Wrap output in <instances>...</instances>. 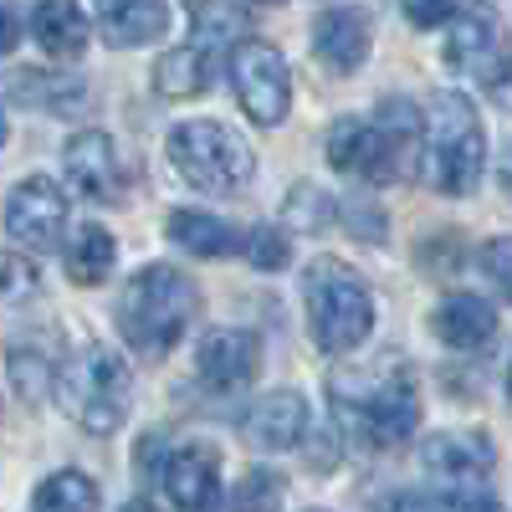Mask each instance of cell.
Returning a JSON list of instances; mask_svg holds the SVG:
<instances>
[{
  "mask_svg": "<svg viewBox=\"0 0 512 512\" xmlns=\"http://www.w3.org/2000/svg\"><path fill=\"white\" fill-rule=\"evenodd\" d=\"M277 497H282V477H272V472H251L236 487V502H277Z\"/></svg>",
  "mask_w": 512,
  "mask_h": 512,
  "instance_id": "31",
  "label": "cell"
},
{
  "mask_svg": "<svg viewBox=\"0 0 512 512\" xmlns=\"http://www.w3.org/2000/svg\"><path fill=\"white\" fill-rule=\"evenodd\" d=\"M303 303H308V328L323 354H354L374 333V292L364 277L338 262V256H313L303 272Z\"/></svg>",
  "mask_w": 512,
  "mask_h": 512,
  "instance_id": "3",
  "label": "cell"
},
{
  "mask_svg": "<svg viewBox=\"0 0 512 512\" xmlns=\"http://www.w3.org/2000/svg\"><path fill=\"white\" fill-rule=\"evenodd\" d=\"M154 88L164 98H200L210 88V57L200 47H175L154 67Z\"/></svg>",
  "mask_w": 512,
  "mask_h": 512,
  "instance_id": "23",
  "label": "cell"
},
{
  "mask_svg": "<svg viewBox=\"0 0 512 512\" xmlns=\"http://www.w3.org/2000/svg\"><path fill=\"white\" fill-rule=\"evenodd\" d=\"M482 272L492 277V287L502 297H512V236H492L482 246Z\"/></svg>",
  "mask_w": 512,
  "mask_h": 512,
  "instance_id": "29",
  "label": "cell"
},
{
  "mask_svg": "<svg viewBox=\"0 0 512 512\" xmlns=\"http://www.w3.org/2000/svg\"><path fill=\"white\" fill-rule=\"evenodd\" d=\"M16 41H21V21H16V11L0 0V57L6 52H16Z\"/></svg>",
  "mask_w": 512,
  "mask_h": 512,
  "instance_id": "32",
  "label": "cell"
},
{
  "mask_svg": "<svg viewBox=\"0 0 512 512\" xmlns=\"http://www.w3.org/2000/svg\"><path fill=\"white\" fill-rule=\"evenodd\" d=\"M308 436V400L297 390H272L246 410V441L256 451H292Z\"/></svg>",
  "mask_w": 512,
  "mask_h": 512,
  "instance_id": "13",
  "label": "cell"
},
{
  "mask_svg": "<svg viewBox=\"0 0 512 512\" xmlns=\"http://www.w3.org/2000/svg\"><path fill=\"white\" fill-rule=\"evenodd\" d=\"M52 390H57L62 410L82 425V431L113 436L118 425L128 420V400H134V369H128L113 349L88 344V349H77V354L57 369Z\"/></svg>",
  "mask_w": 512,
  "mask_h": 512,
  "instance_id": "5",
  "label": "cell"
},
{
  "mask_svg": "<svg viewBox=\"0 0 512 512\" xmlns=\"http://www.w3.org/2000/svg\"><path fill=\"white\" fill-rule=\"evenodd\" d=\"M6 93L21 98V103H36V108H62L67 98H77V88H67V82H52L47 72H31V67H21V72L6 77Z\"/></svg>",
  "mask_w": 512,
  "mask_h": 512,
  "instance_id": "25",
  "label": "cell"
},
{
  "mask_svg": "<svg viewBox=\"0 0 512 512\" xmlns=\"http://www.w3.org/2000/svg\"><path fill=\"white\" fill-rule=\"evenodd\" d=\"M113 256H118V241L98 221L93 226H77V236L67 241V277L77 287H98L113 272Z\"/></svg>",
  "mask_w": 512,
  "mask_h": 512,
  "instance_id": "22",
  "label": "cell"
},
{
  "mask_svg": "<svg viewBox=\"0 0 512 512\" xmlns=\"http://www.w3.org/2000/svg\"><path fill=\"white\" fill-rule=\"evenodd\" d=\"M431 328H436L441 344H451V349H482L487 338L497 333V313H492V303H482V297L456 292V297H446V303L431 313Z\"/></svg>",
  "mask_w": 512,
  "mask_h": 512,
  "instance_id": "20",
  "label": "cell"
},
{
  "mask_svg": "<svg viewBox=\"0 0 512 512\" xmlns=\"http://www.w3.org/2000/svg\"><path fill=\"white\" fill-rule=\"evenodd\" d=\"M62 164H67V180L77 195L88 200H118V149L103 128H82V134L67 139L62 149Z\"/></svg>",
  "mask_w": 512,
  "mask_h": 512,
  "instance_id": "11",
  "label": "cell"
},
{
  "mask_svg": "<svg viewBox=\"0 0 512 512\" xmlns=\"http://www.w3.org/2000/svg\"><path fill=\"white\" fill-rule=\"evenodd\" d=\"M231 77H236V98H241L251 123L277 128L287 118L292 77H287V62H282L277 47H267V41H246V47L231 57Z\"/></svg>",
  "mask_w": 512,
  "mask_h": 512,
  "instance_id": "8",
  "label": "cell"
},
{
  "mask_svg": "<svg viewBox=\"0 0 512 512\" xmlns=\"http://www.w3.org/2000/svg\"><path fill=\"white\" fill-rule=\"evenodd\" d=\"M31 36L47 57L72 62V57H82V47H88V16H82L77 0H36Z\"/></svg>",
  "mask_w": 512,
  "mask_h": 512,
  "instance_id": "19",
  "label": "cell"
},
{
  "mask_svg": "<svg viewBox=\"0 0 512 512\" xmlns=\"http://www.w3.org/2000/svg\"><path fill=\"white\" fill-rule=\"evenodd\" d=\"M507 395H512V369H507Z\"/></svg>",
  "mask_w": 512,
  "mask_h": 512,
  "instance_id": "34",
  "label": "cell"
},
{
  "mask_svg": "<svg viewBox=\"0 0 512 512\" xmlns=\"http://www.w3.org/2000/svg\"><path fill=\"white\" fill-rule=\"evenodd\" d=\"M333 415L338 425L369 451H390L400 446L415 420H420V400H415V384L400 364H384V369H359V374H338L333 379Z\"/></svg>",
  "mask_w": 512,
  "mask_h": 512,
  "instance_id": "2",
  "label": "cell"
},
{
  "mask_svg": "<svg viewBox=\"0 0 512 512\" xmlns=\"http://www.w3.org/2000/svg\"><path fill=\"white\" fill-rule=\"evenodd\" d=\"M425 180L436 185V195H472L487 164V134L482 118L466 93H436L431 118H425Z\"/></svg>",
  "mask_w": 512,
  "mask_h": 512,
  "instance_id": "4",
  "label": "cell"
},
{
  "mask_svg": "<svg viewBox=\"0 0 512 512\" xmlns=\"http://www.w3.org/2000/svg\"><path fill=\"white\" fill-rule=\"evenodd\" d=\"M169 164H175L195 190H210V195H231V190L251 185V175H256L251 144L216 118L175 123V134H169Z\"/></svg>",
  "mask_w": 512,
  "mask_h": 512,
  "instance_id": "6",
  "label": "cell"
},
{
  "mask_svg": "<svg viewBox=\"0 0 512 512\" xmlns=\"http://www.w3.org/2000/svg\"><path fill=\"white\" fill-rule=\"evenodd\" d=\"M420 461L436 482L461 487V482H482V472L497 461V446L477 431H441L420 446Z\"/></svg>",
  "mask_w": 512,
  "mask_h": 512,
  "instance_id": "12",
  "label": "cell"
},
{
  "mask_svg": "<svg viewBox=\"0 0 512 512\" xmlns=\"http://www.w3.org/2000/svg\"><path fill=\"white\" fill-rule=\"evenodd\" d=\"M98 502H103L98 487L82 472H52L31 497V507H41V512H93Z\"/></svg>",
  "mask_w": 512,
  "mask_h": 512,
  "instance_id": "24",
  "label": "cell"
},
{
  "mask_svg": "<svg viewBox=\"0 0 512 512\" xmlns=\"http://www.w3.org/2000/svg\"><path fill=\"white\" fill-rule=\"evenodd\" d=\"M11 379H16V390H21L26 400H41V395L52 390L57 369L41 359L36 349H16V344H11Z\"/></svg>",
  "mask_w": 512,
  "mask_h": 512,
  "instance_id": "26",
  "label": "cell"
},
{
  "mask_svg": "<svg viewBox=\"0 0 512 512\" xmlns=\"http://www.w3.org/2000/svg\"><path fill=\"white\" fill-rule=\"evenodd\" d=\"M446 62L482 82V93L502 108H512V36L502 31L497 11H466L456 31L446 36Z\"/></svg>",
  "mask_w": 512,
  "mask_h": 512,
  "instance_id": "7",
  "label": "cell"
},
{
  "mask_svg": "<svg viewBox=\"0 0 512 512\" xmlns=\"http://www.w3.org/2000/svg\"><path fill=\"white\" fill-rule=\"evenodd\" d=\"M328 164L338 175H354V180H390V159H384V139H379V123L369 118H338L328 128Z\"/></svg>",
  "mask_w": 512,
  "mask_h": 512,
  "instance_id": "15",
  "label": "cell"
},
{
  "mask_svg": "<svg viewBox=\"0 0 512 512\" xmlns=\"http://www.w3.org/2000/svg\"><path fill=\"white\" fill-rule=\"evenodd\" d=\"M374 123H379V139H384V159H390V180H415L420 154H425V118L415 113V103L384 98Z\"/></svg>",
  "mask_w": 512,
  "mask_h": 512,
  "instance_id": "18",
  "label": "cell"
},
{
  "mask_svg": "<svg viewBox=\"0 0 512 512\" xmlns=\"http://www.w3.org/2000/svg\"><path fill=\"white\" fill-rule=\"evenodd\" d=\"M313 52L333 72H354L369 57V16L354 6H333L313 21Z\"/></svg>",
  "mask_w": 512,
  "mask_h": 512,
  "instance_id": "16",
  "label": "cell"
},
{
  "mask_svg": "<svg viewBox=\"0 0 512 512\" xmlns=\"http://www.w3.org/2000/svg\"><path fill=\"white\" fill-rule=\"evenodd\" d=\"M256 369H262V338L251 328H216V333H205L200 349H195V374L210 395L246 390L256 379Z\"/></svg>",
  "mask_w": 512,
  "mask_h": 512,
  "instance_id": "10",
  "label": "cell"
},
{
  "mask_svg": "<svg viewBox=\"0 0 512 512\" xmlns=\"http://www.w3.org/2000/svg\"><path fill=\"white\" fill-rule=\"evenodd\" d=\"M6 231L26 251H57L67 236V195L57 180L31 175L6 195Z\"/></svg>",
  "mask_w": 512,
  "mask_h": 512,
  "instance_id": "9",
  "label": "cell"
},
{
  "mask_svg": "<svg viewBox=\"0 0 512 512\" xmlns=\"http://www.w3.org/2000/svg\"><path fill=\"white\" fill-rule=\"evenodd\" d=\"M195 308H200L195 282L180 267L154 262V267H139L123 282V292H118V333L134 354L164 359L190 333Z\"/></svg>",
  "mask_w": 512,
  "mask_h": 512,
  "instance_id": "1",
  "label": "cell"
},
{
  "mask_svg": "<svg viewBox=\"0 0 512 512\" xmlns=\"http://www.w3.org/2000/svg\"><path fill=\"white\" fill-rule=\"evenodd\" d=\"M400 6H405V21L415 31H431V26H441L461 11V0H400Z\"/></svg>",
  "mask_w": 512,
  "mask_h": 512,
  "instance_id": "30",
  "label": "cell"
},
{
  "mask_svg": "<svg viewBox=\"0 0 512 512\" xmlns=\"http://www.w3.org/2000/svg\"><path fill=\"white\" fill-rule=\"evenodd\" d=\"M287 216H292L297 226L318 231V226H328V221H333V200H328L323 190H313V185H297V190H292V200H287Z\"/></svg>",
  "mask_w": 512,
  "mask_h": 512,
  "instance_id": "28",
  "label": "cell"
},
{
  "mask_svg": "<svg viewBox=\"0 0 512 512\" xmlns=\"http://www.w3.org/2000/svg\"><path fill=\"white\" fill-rule=\"evenodd\" d=\"M169 241L180 251H195V256H231L241 246L236 226L221 216H205V210H175L169 216Z\"/></svg>",
  "mask_w": 512,
  "mask_h": 512,
  "instance_id": "21",
  "label": "cell"
},
{
  "mask_svg": "<svg viewBox=\"0 0 512 512\" xmlns=\"http://www.w3.org/2000/svg\"><path fill=\"white\" fill-rule=\"evenodd\" d=\"M93 16L108 47H149V41L169 26L164 0H93Z\"/></svg>",
  "mask_w": 512,
  "mask_h": 512,
  "instance_id": "17",
  "label": "cell"
},
{
  "mask_svg": "<svg viewBox=\"0 0 512 512\" xmlns=\"http://www.w3.org/2000/svg\"><path fill=\"white\" fill-rule=\"evenodd\" d=\"M164 492L175 507H210L221 502V451L216 446H180L164 461Z\"/></svg>",
  "mask_w": 512,
  "mask_h": 512,
  "instance_id": "14",
  "label": "cell"
},
{
  "mask_svg": "<svg viewBox=\"0 0 512 512\" xmlns=\"http://www.w3.org/2000/svg\"><path fill=\"white\" fill-rule=\"evenodd\" d=\"M246 251H251V262H256V267H267V272L292 262V241H287L282 226H256V231L246 236Z\"/></svg>",
  "mask_w": 512,
  "mask_h": 512,
  "instance_id": "27",
  "label": "cell"
},
{
  "mask_svg": "<svg viewBox=\"0 0 512 512\" xmlns=\"http://www.w3.org/2000/svg\"><path fill=\"white\" fill-rule=\"evenodd\" d=\"M0 144H6V113H0Z\"/></svg>",
  "mask_w": 512,
  "mask_h": 512,
  "instance_id": "33",
  "label": "cell"
}]
</instances>
